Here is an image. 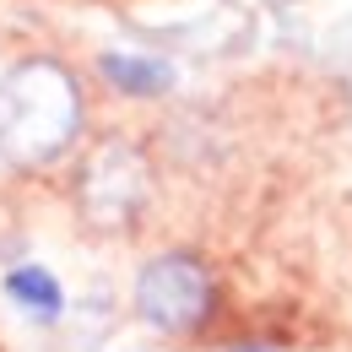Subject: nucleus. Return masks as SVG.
Instances as JSON below:
<instances>
[{
	"label": "nucleus",
	"mask_w": 352,
	"mask_h": 352,
	"mask_svg": "<svg viewBox=\"0 0 352 352\" xmlns=\"http://www.w3.org/2000/svg\"><path fill=\"white\" fill-rule=\"evenodd\" d=\"M87 125V98L65 60L28 54L0 76V157L22 174H38L71 157Z\"/></svg>",
	"instance_id": "obj_1"
},
{
	"label": "nucleus",
	"mask_w": 352,
	"mask_h": 352,
	"mask_svg": "<svg viewBox=\"0 0 352 352\" xmlns=\"http://www.w3.org/2000/svg\"><path fill=\"white\" fill-rule=\"evenodd\" d=\"M157 201V168L152 152L131 135H98L76 157L71 174V206L87 233L98 239H125L135 233Z\"/></svg>",
	"instance_id": "obj_2"
},
{
	"label": "nucleus",
	"mask_w": 352,
	"mask_h": 352,
	"mask_svg": "<svg viewBox=\"0 0 352 352\" xmlns=\"http://www.w3.org/2000/svg\"><path fill=\"white\" fill-rule=\"evenodd\" d=\"M217 304H222V282L201 250H157L135 271L131 287L135 320L168 342L201 336L217 320Z\"/></svg>",
	"instance_id": "obj_3"
},
{
	"label": "nucleus",
	"mask_w": 352,
	"mask_h": 352,
	"mask_svg": "<svg viewBox=\"0 0 352 352\" xmlns=\"http://www.w3.org/2000/svg\"><path fill=\"white\" fill-rule=\"evenodd\" d=\"M98 71H103L109 87L125 92V98H163V92H174V65L157 60V54H125V49H109V54L98 60Z\"/></svg>",
	"instance_id": "obj_4"
},
{
	"label": "nucleus",
	"mask_w": 352,
	"mask_h": 352,
	"mask_svg": "<svg viewBox=\"0 0 352 352\" xmlns=\"http://www.w3.org/2000/svg\"><path fill=\"white\" fill-rule=\"evenodd\" d=\"M6 298L38 325H54L60 309H65V293H60L54 271H44V265H11L6 271Z\"/></svg>",
	"instance_id": "obj_5"
},
{
	"label": "nucleus",
	"mask_w": 352,
	"mask_h": 352,
	"mask_svg": "<svg viewBox=\"0 0 352 352\" xmlns=\"http://www.w3.org/2000/svg\"><path fill=\"white\" fill-rule=\"evenodd\" d=\"M228 352H271V347H255V342H244V347H228Z\"/></svg>",
	"instance_id": "obj_6"
}]
</instances>
